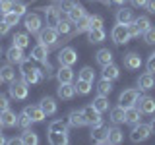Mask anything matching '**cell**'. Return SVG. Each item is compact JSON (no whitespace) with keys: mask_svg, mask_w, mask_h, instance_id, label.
Masks as SVG:
<instances>
[{"mask_svg":"<svg viewBox=\"0 0 155 145\" xmlns=\"http://www.w3.org/2000/svg\"><path fill=\"white\" fill-rule=\"evenodd\" d=\"M134 21V14L132 10L128 8H120L118 12H116V23H124V25H128V23Z\"/></svg>","mask_w":155,"mask_h":145,"instance_id":"obj_26","label":"cell"},{"mask_svg":"<svg viewBox=\"0 0 155 145\" xmlns=\"http://www.w3.org/2000/svg\"><path fill=\"white\" fill-rule=\"evenodd\" d=\"M19 66H21V76H23V79H25L27 83H39V81L43 79L41 70H39V68H35V66H31V62L23 60Z\"/></svg>","mask_w":155,"mask_h":145,"instance_id":"obj_2","label":"cell"},{"mask_svg":"<svg viewBox=\"0 0 155 145\" xmlns=\"http://www.w3.org/2000/svg\"><path fill=\"white\" fill-rule=\"evenodd\" d=\"M89 27H91V23H89V16H84L78 21V25H76V31L78 33H85V31H89Z\"/></svg>","mask_w":155,"mask_h":145,"instance_id":"obj_43","label":"cell"},{"mask_svg":"<svg viewBox=\"0 0 155 145\" xmlns=\"http://www.w3.org/2000/svg\"><path fill=\"white\" fill-rule=\"evenodd\" d=\"M101 76H103V79H109V81H114V79H118V76H120V70H118V66L116 64H105L103 66V72H101Z\"/></svg>","mask_w":155,"mask_h":145,"instance_id":"obj_22","label":"cell"},{"mask_svg":"<svg viewBox=\"0 0 155 145\" xmlns=\"http://www.w3.org/2000/svg\"><path fill=\"white\" fill-rule=\"evenodd\" d=\"M107 134H109V128L103 126V122L91 126V139L95 143H107Z\"/></svg>","mask_w":155,"mask_h":145,"instance_id":"obj_10","label":"cell"},{"mask_svg":"<svg viewBox=\"0 0 155 145\" xmlns=\"http://www.w3.org/2000/svg\"><path fill=\"white\" fill-rule=\"evenodd\" d=\"M0 124H2L4 128H14V126H18V114L12 112L10 108L2 110V112H0Z\"/></svg>","mask_w":155,"mask_h":145,"instance_id":"obj_17","label":"cell"},{"mask_svg":"<svg viewBox=\"0 0 155 145\" xmlns=\"http://www.w3.org/2000/svg\"><path fill=\"white\" fill-rule=\"evenodd\" d=\"M89 23H91V27H89V29L103 27V18H101V16H89Z\"/></svg>","mask_w":155,"mask_h":145,"instance_id":"obj_48","label":"cell"},{"mask_svg":"<svg viewBox=\"0 0 155 145\" xmlns=\"http://www.w3.org/2000/svg\"><path fill=\"white\" fill-rule=\"evenodd\" d=\"M21 143H25V145H37L39 143V137H37V134L33 132V130H23V134H21Z\"/></svg>","mask_w":155,"mask_h":145,"instance_id":"obj_35","label":"cell"},{"mask_svg":"<svg viewBox=\"0 0 155 145\" xmlns=\"http://www.w3.org/2000/svg\"><path fill=\"white\" fill-rule=\"evenodd\" d=\"M23 23H25V29H27L29 33H39V31H41V25H43L39 14H27Z\"/></svg>","mask_w":155,"mask_h":145,"instance_id":"obj_13","label":"cell"},{"mask_svg":"<svg viewBox=\"0 0 155 145\" xmlns=\"http://www.w3.org/2000/svg\"><path fill=\"white\" fill-rule=\"evenodd\" d=\"M10 12H16L18 16H23V14H25V4L19 2V0H12V8H10Z\"/></svg>","mask_w":155,"mask_h":145,"instance_id":"obj_46","label":"cell"},{"mask_svg":"<svg viewBox=\"0 0 155 145\" xmlns=\"http://www.w3.org/2000/svg\"><path fill=\"white\" fill-rule=\"evenodd\" d=\"M43 108V112H45L47 116H52V114H56V110H58V106H56V101L52 99V97H45V99L41 101V105H39Z\"/></svg>","mask_w":155,"mask_h":145,"instance_id":"obj_25","label":"cell"},{"mask_svg":"<svg viewBox=\"0 0 155 145\" xmlns=\"http://www.w3.org/2000/svg\"><path fill=\"white\" fill-rule=\"evenodd\" d=\"M2 128H4V126H2V124H0V132H2Z\"/></svg>","mask_w":155,"mask_h":145,"instance_id":"obj_58","label":"cell"},{"mask_svg":"<svg viewBox=\"0 0 155 145\" xmlns=\"http://www.w3.org/2000/svg\"><path fill=\"white\" fill-rule=\"evenodd\" d=\"M91 105H93V106H95L97 110H99L101 114L109 110V99H107L105 95H97L95 99H93V103H91Z\"/></svg>","mask_w":155,"mask_h":145,"instance_id":"obj_34","label":"cell"},{"mask_svg":"<svg viewBox=\"0 0 155 145\" xmlns=\"http://www.w3.org/2000/svg\"><path fill=\"white\" fill-rule=\"evenodd\" d=\"M151 124H142V122H138V124H134V128H132V132H130V139H132L134 143H140V141H145V139L151 135Z\"/></svg>","mask_w":155,"mask_h":145,"instance_id":"obj_4","label":"cell"},{"mask_svg":"<svg viewBox=\"0 0 155 145\" xmlns=\"http://www.w3.org/2000/svg\"><path fill=\"white\" fill-rule=\"evenodd\" d=\"M12 45L14 47H19V48H25L29 45V37H27V33H16L12 39Z\"/></svg>","mask_w":155,"mask_h":145,"instance_id":"obj_38","label":"cell"},{"mask_svg":"<svg viewBox=\"0 0 155 145\" xmlns=\"http://www.w3.org/2000/svg\"><path fill=\"white\" fill-rule=\"evenodd\" d=\"M60 19H62V14H60L58 8H54V6H47L45 8V21H47L48 27H56Z\"/></svg>","mask_w":155,"mask_h":145,"instance_id":"obj_9","label":"cell"},{"mask_svg":"<svg viewBox=\"0 0 155 145\" xmlns=\"http://www.w3.org/2000/svg\"><path fill=\"white\" fill-rule=\"evenodd\" d=\"M151 27V21H149L147 16H140V18H134L132 23H128V31H130V37H138L145 33L147 29Z\"/></svg>","mask_w":155,"mask_h":145,"instance_id":"obj_3","label":"cell"},{"mask_svg":"<svg viewBox=\"0 0 155 145\" xmlns=\"http://www.w3.org/2000/svg\"><path fill=\"white\" fill-rule=\"evenodd\" d=\"M29 83L25 79H21V81H18V79H14L12 83H10V89H8V93L12 99H16V101H25L27 99V95H29Z\"/></svg>","mask_w":155,"mask_h":145,"instance_id":"obj_1","label":"cell"},{"mask_svg":"<svg viewBox=\"0 0 155 145\" xmlns=\"http://www.w3.org/2000/svg\"><path fill=\"white\" fill-rule=\"evenodd\" d=\"M120 141H122V132H120V128H109V134H107V143L118 145Z\"/></svg>","mask_w":155,"mask_h":145,"instance_id":"obj_33","label":"cell"},{"mask_svg":"<svg viewBox=\"0 0 155 145\" xmlns=\"http://www.w3.org/2000/svg\"><path fill=\"white\" fill-rule=\"evenodd\" d=\"M6 58H8V62L10 64H21L23 60H25V54H23V48H19V47H10L8 48V52H6Z\"/></svg>","mask_w":155,"mask_h":145,"instance_id":"obj_14","label":"cell"},{"mask_svg":"<svg viewBox=\"0 0 155 145\" xmlns=\"http://www.w3.org/2000/svg\"><path fill=\"white\" fill-rule=\"evenodd\" d=\"M56 79H58V83H72V79H74L72 66H60V70L56 72Z\"/></svg>","mask_w":155,"mask_h":145,"instance_id":"obj_21","label":"cell"},{"mask_svg":"<svg viewBox=\"0 0 155 145\" xmlns=\"http://www.w3.org/2000/svg\"><path fill=\"white\" fill-rule=\"evenodd\" d=\"M151 130H153V132H155V118L151 120Z\"/></svg>","mask_w":155,"mask_h":145,"instance_id":"obj_57","label":"cell"},{"mask_svg":"<svg viewBox=\"0 0 155 145\" xmlns=\"http://www.w3.org/2000/svg\"><path fill=\"white\" fill-rule=\"evenodd\" d=\"M74 6H76V0H58V10H62L64 14H68Z\"/></svg>","mask_w":155,"mask_h":145,"instance_id":"obj_45","label":"cell"},{"mask_svg":"<svg viewBox=\"0 0 155 145\" xmlns=\"http://www.w3.org/2000/svg\"><path fill=\"white\" fill-rule=\"evenodd\" d=\"M19 18H21V16H18L16 12H6V14H4V21H6L10 27H12V25H18V23H19Z\"/></svg>","mask_w":155,"mask_h":145,"instance_id":"obj_44","label":"cell"},{"mask_svg":"<svg viewBox=\"0 0 155 145\" xmlns=\"http://www.w3.org/2000/svg\"><path fill=\"white\" fill-rule=\"evenodd\" d=\"M10 8H12V0H0V12L2 14L10 12Z\"/></svg>","mask_w":155,"mask_h":145,"instance_id":"obj_49","label":"cell"},{"mask_svg":"<svg viewBox=\"0 0 155 145\" xmlns=\"http://www.w3.org/2000/svg\"><path fill=\"white\" fill-rule=\"evenodd\" d=\"M81 112H84V116H85V120H87V124H89V126H95V124L103 122V120H101V112L95 108L93 105H87L85 108H81Z\"/></svg>","mask_w":155,"mask_h":145,"instance_id":"obj_11","label":"cell"},{"mask_svg":"<svg viewBox=\"0 0 155 145\" xmlns=\"http://www.w3.org/2000/svg\"><path fill=\"white\" fill-rule=\"evenodd\" d=\"M78 77H80V79H85V81H93V79H95V72H93V68H89V66L81 68L80 74H78Z\"/></svg>","mask_w":155,"mask_h":145,"instance_id":"obj_41","label":"cell"},{"mask_svg":"<svg viewBox=\"0 0 155 145\" xmlns=\"http://www.w3.org/2000/svg\"><path fill=\"white\" fill-rule=\"evenodd\" d=\"M128 0H110V4H116V6H124Z\"/></svg>","mask_w":155,"mask_h":145,"instance_id":"obj_55","label":"cell"},{"mask_svg":"<svg viewBox=\"0 0 155 145\" xmlns=\"http://www.w3.org/2000/svg\"><path fill=\"white\" fill-rule=\"evenodd\" d=\"M110 39H113L114 45H126V43L130 41V31H128V25H124V23H116L113 27V31H110Z\"/></svg>","mask_w":155,"mask_h":145,"instance_id":"obj_5","label":"cell"},{"mask_svg":"<svg viewBox=\"0 0 155 145\" xmlns=\"http://www.w3.org/2000/svg\"><path fill=\"white\" fill-rule=\"evenodd\" d=\"M8 31H10V25H8V23H6V21L2 19V21H0V37L8 35Z\"/></svg>","mask_w":155,"mask_h":145,"instance_id":"obj_52","label":"cell"},{"mask_svg":"<svg viewBox=\"0 0 155 145\" xmlns=\"http://www.w3.org/2000/svg\"><path fill=\"white\" fill-rule=\"evenodd\" d=\"M58 62H60V66H74L78 62V52L72 47H64L58 52Z\"/></svg>","mask_w":155,"mask_h":145,"instance_id":"obj_7","label":"cell"},{"mask_svg":"<svg viewBox=\"0 0 155 145\" xmlns=\"http://www.w3.org/2000/svg\"><path fill=\"white\" fill-rule=\"evenodd\" d=\"M147 72H155V52L153 54H149V60H147Z\"/></svg>","mask_w":155,"mask_h":145,"instance_id":"obj_51","label":"cell"},{"mask_svg":"<svg viewBox=\"0 0 155 145\" xmlns=\"http://www.w3.org/2000/svg\"><path fill=\"white\" fill-rule=\"evenodd\" d=\"M138 87H140V91L153 89V87H155V77H153L151 72H145V74H142L138 77Z\"/></svg>","mask_w":155,"mask_h":145,"instance_id":"obj_18","label":"cell"},{"mask_svg":"<svg viewBox=\"0 0 155 145\" xmlns=\"http://www.w3.org/2000/svg\"><path fill=\"white\" fill-rule=\"evenodd\" d=\"M56 31H58V35H68L72 31V21L70 19H60L56 25Z\"/></svg>","mask_w":155,"mask_h":145,"instance_id":"obj_40","label":"cell"},{"mask_svg":"<svg viewBox=\"0 0 155 145\" xmlns=\"http://www.w3.org/2000/svg\"><path fill=\"white\" fill-rule=\"evenodd\" d=\"M130 2H132L134 8H143L145 4H147V0H130Z\"/></svg>","mask_w":155,"mask_h":145,"instance_id":"obj_53","label":"cell"},{"mask_svg":"<svg viewBox=\"0 0 155 145\" xmlns=\"http://www.w3.org/2000/svg\"><path fill=\"white\" fill-rule=\"evenodd\" d=\"M48 141L52 145H66L68 143V134H62V132L48 134Z\"/></svg>","mask_w":155,"mask_h":145,"instance_id":"obj_37","label":"cell"},{"mask_svg":"<svg viewBox=\"0 0 155 145\" xmlns=\"http://www.w3.org/2000/svg\"><path fill=\"white\" fill-rule=\"evenodd\" d=\"M143 39L147 45H155V27H149L147 31L143 33Z\"/></svg>","mask_w":155,"mask_h":145,"instance_id":"obj_47","label":"cell"},{"mask_svg":"<svg viewBox=\"0 0 155 145\" xmlns=\"http://www.w3.org/2000/svg\"><path fill=\"white\" fill-rule=\"evenodd\" d=\"M124 68H128V70H140L142 68V56L136 54V52L126 54L124 56Z\"/></svg>","mask_w":155,"mask_h":145,"instance_id":"obj_23","label":"cell"},{"mask_svg":"<svg viewBox=\"0 0 155 145\" xmlns=\"http://www.w3.org/2000/svg\"><path fill=\"white\" fill-rule=\"evenodd\" d=\"M37 39H39V43L41 45H47V47H51V45H54V43L58 41V31H56V27H41V31L37 33Z\"/></svg>","mask_w":155,"mask_h":145,"instance_id":"obj_6","label":"cell"},{"mask_svg":"<svg viewBox=\"0 0 155 145\" xmlns=\"http://www.w3.org/2000/svg\"><path fill=\"white\" fill-rule=\"evenodd\" d=\"M91 85H93V81H85V79H80V77H78V81L74 83L76 93H80V95H89L91 93Z\"/></svg>","mask_w":155,"mask_h":145,"instance_id":"obj_32","label":"cell"},{"mask_svg":"<svg viewBox=\"0 0 155 145\" xmlns=\"http://www.w3.org/2000/svg\"><path fill=\"white\" fill-rule=\"evenodd\" d=\"M84 16H85V8L81 6V4H76V6L72 8L70 12H68V19H70L72 23H78Z\"/></svg>","mask_w":155,"mask_h":145,"instance_id":"obj_29","label":"cell"},{"mask_svg":"<svg viewBox=\"0 0 155 145\" xmlns=\"http://www.w3.org/2000/svg\"><path fill=\"white\" fill-rule=\"evenodd\" d=\"M31 124H33V120L29 118V116L25 112H21V114H18V126L21 130H27V128H31Z\"/></svg>","mask_w":155,"mask_h":145,"instance_id":"obj_42","label":"cell"},{"mask_svg":"<svg viewBox=\"0 0 155 145\" xmlns=\"http://www.w3.org/2000/svg\"><path fill=\"white\" fill-rule=\"evenodd\" d=\"M0 81H2V79H0Z\"/></svg>","mask_w":155,"mask_h":145,"instance_id":"obj_60","label":"cell"},{"mask_svg":"<svg viewBox=\"0 0 155 145\" xmlns=\"http://www.w3.org/2000/svg\"><path fill=\"white\" fill-rule=\"evenodd\" d=\"M97 91H99V95L109 97V95H110V91H113V81H109V79H101L99 83H97Z\"/></svg>","mask_w":155,"mask_h":145,"instance_id":"obj_39","label":"cell"},{"mask_svg":"<svg viewBox=\"0 0 155 145\" xmlns=\"http://www.w3.org/2000/svg\"><path fill=\"white\" fill-rule=\"evenodd\" d=\"M124 112H126V108L124 106H114V108H110V122L113 124H122L124 122Z\"/></svg>","mask_w":155,"mask_h":145,"instance_id":"obj_31","label":"cell"},{"mask_svg":"<svg viewBox=\"0 0 155 145\" xmlns=\"http://www.w3.org/2000/svg\"><path fill=\"white\" fill-rule=\"evenodd\" d=\"M56 93L62 101H72L74 95H76V87L72 83H60V87L56 89Z\"/></svg>","mask_w":155,"mask_h":145,"instance_id":"obj_20","label":"cell"},{"mask_svg":"<svg viewBox=\"0 0 155 145\" xmlns=\"http://www.w3.org/2000/svg\"><path fill=\"white\" fill-rule=\"evenodd\" d=\"M6 108H10V103H8V97L0 93V112H2V110H6Z\"/></svg>","mask_w":155,"mask_h":145,"instance_id":"obj_50","label":"cell"},{"mask_svg":"<svg viewBox=\"0 0 155 145\" xmlns=\"http://www.w3.org/2000/svg\"><path fill=\"white\" fill-rule=\"evenodd\" d=\"M2 143H6V139H4V135L0 134V145H2Z\"/></svg>","mask_w":155,"mask_h":145,"instance_id":"obj_56","label":"cell"},{"mask_svg":"<svg viewBox=\"0 0 155 145\" xmlns=\"http://www.w3.org/2000/svg\"><path fill=\"white\" fill-rule=\"evenodd\" d=\"M138 108L142 110V114H153L155 112V99L153 97H140L138 99Z\"/></svg>","mask_w":155,"mask_h":145,"instance_id":"obj_15","label":"cell"},{"mask_svg":"<svg viewBox=\"0 0 155 145\" xmlns=\"http://www.w3.org/2000/svg\"><path fill=\"white\" fill-rule=\"evenodd\" d=\"M95 60L99 62L101 66H105V64H110V62H113V52H110L109 48H101V50H97V54H95Z\"/></svg>","mask_w":155,"mask_h":145,"instance_id":"obj_30","label":"cell"},{"mask_svg":"<svg viewBox=\"0 0 155 145\" xmlns=\"http://www.w3.org/2000/svg\"><path fill=\"white\" fill-rule=\"evenodd\" d=\"M0 54H2V47H0Z\"/></svg>","mask_w":155,"mask_h":145,"instance_id":"obj_59","label":"cell"},{"mask_svg":"<svg viewBox=\"0 0 155 145\" xmlns=\"http://www.w3.org/2000/svg\"><path fill=\"white\" fill-rule=\"evenodd\" d=\"M68 124L74 126V128H81V126H87V120L81 110H72L70 114H68Z\"/></svg>","mask_w":155,"mask_h":145,"instance_id":"obj_19","label":"cell"},{"mask_svg":"<svg viewBox=\"0 0 155 145\" xmlns=\"http://www.w3.org/2000/svg\"><path fill=\"white\" fill-rule=\"evenodd\" d=\"M47 58H48V47H47V45H41V43H39V45L33 47V50H31V60L41 62V64H48Z\"/></svg>","mask_w":155,"mask_h":145,"instance_id":"obj_12","label":"cell"},{"mask_svg":"<svg viewBox=\"0 0 155 145\" xmlns=\"http://www.w3.org/2000/svg\"><path fill=\"white\" fill-rule=\"evenodd\" d=\"M105 37H107V33H105L103 27L89 29V31H87V39H89V43H95V45H97V43H103Z\"/></svg>","mask_w":155,"mask_h":145,"instance_id":"obj_28","label":"cell"},{"mask_svg":"<svg viewBox=\"0 0 155 145\" xmlns=\"http://www.w3.org/2000/svg\"><path fill=\"white\" fill-rule=\"evenodd\" d=\"M138 99H140L138 89H126V91H122V93H120V97H118V103H120V106L128 108V106H136Z\"/></svg>","mask_w":155,"mask_h":145,"instance_id":"obj_8","label":"cell"},{"mask_svg":"<svg viewBox=\"0 0 155 145\" xmlns=\"http://www.w3.org/2000/svg\"><path fill=\"white\" fill-rule=\"evenodd\" d=\"M56 132L68 134V124L62 122V120H54V122H51V124H48V134H56Z\"/></svg>","mask_w":155,"mask_h":145,"instance_id":"obj_36","label":"cell"},{"mask_svg":"<svg viewBox=\"0 0 155 145\" xmlns=\"http://www.w3.org/2000/svg\"><path fill=\"white\" fill-rule=\"evenodd\" d=\"M0 79L6 81V83H12L16 79V70L12 68V64H4L0 68Z\"/></svg>","mask_w":155,"mask_h":145,"instance_id":"obj_27","label":"cell"},{"mask_svg":"<svg viewBox=\"0 0 155 145\" xmlns=\"http://www.w3.org/2000/svg\"><path fill=\"white\" fill-rule=\"evenodd\" d=\"M145 8H147V12H149V14H155V0H147Z\"/></svg>","mask_w":155,"mask_h":145,"instance_id":"obj_54","label":"cell"},{"mask_svg":"<svg viewBox=\"0 0 155 145\" xmlns=\"http://www.w3.org/2000/svg\"><path fill=\"white\" fill-rule=\"evenodd\" d=\"M23 112H25L29 118L33 120V122H43V120L47 118V114L43 112L41 106H25V108H23Z\"/></svg>","mask_w":155,"mask_h":145,"instance_id":"obj_24","label":"cell"},{"mask_svg":"<svg viewBox=\"0 0 155 145\" xmlns=\"http://www.w3.org/2000/svg\"><path fill=\"white\" fill-rule=\"evenodd\" d=\"M140 120H142V110H140L138 106H128L126 112H124V124L134 126V124H138Z\"/></svg>","mask_w":155,"mask_h":145,"instance_id":"obj_16","label":"cell"}]
</instances>
